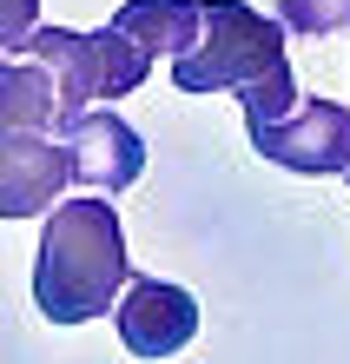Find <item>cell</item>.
<instances>
[{
  "instance_id": "obj_1",
  "label": "cell",
  "mask_w": 350,
  "mask_h": 364,
  "mask_svg": "<svg viewBox=\"0 0 350 364\" xmlns=\"http://www.w3.org/2000/svg\"><path fill=\"white\" fill-rule=\"evenodd\" d=\"M133 259H126V232H119V205L106 192H80L67 205H47L40 225V252H33V305L53 325H86L119 305Z\"/></svg>"
},
{
  "instance_id": "obj_12",
  "label": "cell",
  "mask_w": 350,
  "mask_h": 364,
  "mask_svg": "<svg viewBox=\"0 0 350 364\" xmlns=\"http://www.w3.org/2000/svg\"><path fill=\"white\" fill-rule=\"evenodd\" d=\"M40 27V0H0V47H27V33Z\"/></svg>"
},
{
  "instance_id": "obj_13",
  "label": "cell",
  "mask_w": 350,
  "mask_h": 364,
  "mask_svg": "<svg viewBox=\"0 0 350 364\" xmlns=\"http://www.w3.org/2000/svg\"><path fill=\"white\" fill-rule=\"evenodd\" d=\"M344 179H350V173H344Z\"/></svg>"
},
{
  "instance_id": "obj_7",
  "label": "cell",
  "mask_w": 350,
  "mask_h": 364,
  "mask_svg": "<svg viewBox=\"0 0 350 364\" xmlns=\"http://www.w3.org/2000/svg\"><path fill=\"white\" fill-rule=\"evenodd\" d=\"M73 166L67 146L53 133H27V126L0 119V219H40L47 205L67 199Z\"/></svg>"
},
{
  "instance_id": "obj_6",
  "label": "cell",
  "mask_w": 350,
  "mask_h": 364,
  "mask_svg": "<svg viewBox=\"0 0 350 364\" xmlns=\"http://www.w3.org/2000/svg\"><path fill=\"white\" fill-rule=\"evenodd\" d=\"M113 325H119V345L159 364L172 351H185L199 338V298L185 285H165V278H126L119 305H113Z\"/></svg>"
},
{
  "instance_id": "obj_9",
  "label": "cell",
  "mask_w": 350,
  "mask_h": 364,
  "mask_svg": "<svg viewBox=\"0 0 350 364\" xmlns=\"http://www.w3.org/2000/svg\"><path fill=\"white\" fill-rule=\"evenodd\" d=\"M152 60H179L199 40V0H126L113 14Z\"/></svg>"
},
{
  "instance_id": "obj_2",
  "label": "cell",
  "mask_w": 350,
  "mask_h": 364,
  "mask_svg": "<svg viewBox=\"0 0 350 364\" xmlns=\"http://www.w3.org/2000/svg\"><path fill=\"white\" fill-rule=\"evenodd\" d=\"M284 67V20L251 0H199V40L172 60L179 93H238L258 73Z\"/></svg>"
},
{
  "instance_id": "obj_5",
  "label": "cell",
  "mask_w": 350,
  "mask_h": 364,
  "mask_svg": "<svg viewBox=\"0 0 350 364\" xmlns=\"http://www.w3.org/2000/svg\"><path fill=\"white\" fill-rule=\"evenodd\" d=\"M53 139L67 146L73 186H93V192H106V199L126 192V186H139V173H146V139H139V126L119 119V113H106V106L73 113Z\"/></svg>"
},
{
  "instance_id": "obj_10",
  "label": "cell",
  "mask_w": 350,
  "mask_h": 364,
  "mask_svg": "<svg viewBox=\"0 0 350 364\" xmlns=\"http://www.w3.org/2000/svg\"><path fill=\"white\" fill-rule=\"evenodd\" d=\"M231 100L245 106V126H251V119H284V113H291V106H297L304 93H297V80H291V60H284V67L258 73L251 87H238Z\"/></svg>"
},
{
  "instance_id": "obj_4",
  "label": "cell",
  "mask_w": 350,
  "mask_h": 364,
  "mask_svg": "<svg viewBox=\"0 0 350 364\" xmlns=\"http://www.w3.org/2000/svg\"><path fill=\"white\" fill-rule=\"evenodd\" d=\"M251 153L304 179L350 173V106L344 100H297L284 119H251L245 126Z\"/></svg>"
},
{
  "instance_id": "obj_3",
  "label": "cell",
  "mask_w": 350,
  "mask_h": 364,
  "mask_svg": "<svg viewBox=\"0 0 350 364\" xmlns=\"http://www.w3.org/2000/svg\"><path fill=\"white\" fill-rule=\"evenodd\" d=\"M13 53H33V60H47V67H53V87H60V126H67L73 113H86V106H99V100L139 93L146 73H152V53L119 27V20H106L99 33L33 27L27 47H13ZM60 126H53V133H60Z\"/></svg>"
},
{
  "instance_id": "obj_11",
  "label": "cell",
  "mask_w": 350,
  "mask_h": 364,
  "mask_svg": "<svg viewBox=\"0 0 350 364\" xmlns=\"http://www.w3.org/2000/svg\"><path fill=\"white\" fill-rule=\"evenodd\" d=\"M278 20H284V33H344L350 27V0H278Z\"/></svg>"
},
{
  "instance_id": "obj_8",
  "label": "cell",
  "mask_w": 350,
  "mask_h": 364,
  "mask_svg": "<svg viewBox=\"0 0 350 364\" xmlns=\"http://www.w3.org/2000/svg\"><path fill=\"white\" fill-rule=\"evenodd\" d=\"M0 119L27 126V133H53L60 126V87H53L47 60H33V53L0 60Z\"/></svg>"
}]
</instances>
